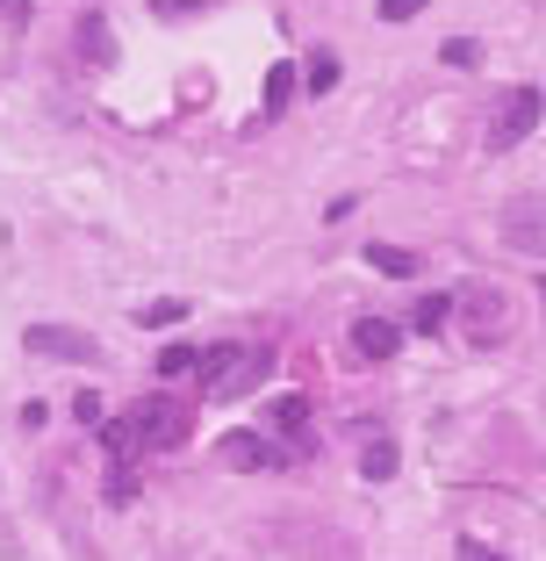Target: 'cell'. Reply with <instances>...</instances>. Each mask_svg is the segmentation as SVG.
<instances>
[{"mask_svg": "<svg viewBox=\"0 0 546 561\" xmlns=\"http://www.w3.org/2000/svg\"><path fill=\"white\" fill-rule=\"evenodd\" d=\"M266 367H274V353H252V346H209L201 353V397L209 403H231V397H245L252 381H266Z\"/></svg>", "mask_w": 546, "mask_h": 561, "instance_id": "1", "label": "cell"}, {"mask_svg": "<svg viewBox=\"0 0 546 561\" xmlns=\"http://www.w3.org/2000/svg\"><path fill=\"white\" fill-rule=\"evenodd\" d=\"M123 432H130L137 454H144V446H181L187 432H195V411H187L181 397H137L130 411H123Z\"/></svg>", "mask_w": 546, "mask_h": 561, "instance_id": "2", "label": "cell"}, {"mask_svg": "<svg viewBox=\"0 0 546 561\" xmlns=\"http://www.w3.org/2000/svg\"><path fill=\"white\" fill-rule=\"evenodd\" d=\"M539 116H546L539 87H511V94H497V108H489V123H481V145L489 151H518L532 130H539Z\"/></svg>", "mask_w": 546, "mask_h": 561, "instance_id": "3", "label": "cell"}, {"mask_svg": "<svg viewBox=\"0 0 546 561\" xmlns=\"http://www.w3.org/2000/svg\"><path fill=\"white\" fill-rule=\"evenodd\" d=\"M22 346L44 353V360H86V367H101V346H94V339H80V331H58V324H30V331H22Z\"/></svg>", "mask_w": 546, "mask_h": 561, "instance_id": "4", "label": "cell"}, {"mask_svg": "<svg viewBox=\"0 0 546 561\" xmlns=\"http://www.w3.org/2000/svg\"><path fill=\"white\" fill-rule=\"evenodd\" d=\"M352 353H360V360H396L403 331L388 324V317H360V324H352Z\"/></svg>", "mask_w": 546, "mask_h": 561, "instance_id": "5", "label": "cell"}, {"mask_svg": "<svg viewBox=\"0 0 546 561\" xmlns=\"http://www.w3.org/2000/svg\"><path fill=\"white\" fill-rule=\"evenodd\" d=\"M223 461H231V468H281L288 454H281V446H266L259 432H231V439H223Z\"/></svg>", "mask_w": 546, "mask_h": 561, "instance_id": "6", "label": "cell"}, {"mask_svg": "<svg viewBox=\"0 0 546 561\" xmlns=\"http://www.w3.org/2000/svg\"><path fill=\"white\" fill-rule=\"evenodd\" d=\"M367 266H374V274H388V280H410V274H425V260H417V252H403V245H367Z\"/></svg>", "mask_w": 546, "mask_h": 561, "instance_id": "7", "label": "cell"}, {"mask_svg": "<svg viewBox=\"0 0 546 561\" xmlns=\"http://www.w3.org/2000/svg\"><path fill=\"white\" fill-rule=\"evenodd\" d=\"M266 417H274V432H288L295 446H316V439H310V397H281Z\"/></svg>", "mask_w": 546, "mask_h": 561, "instance_id": "8", "label": "cell"}, {"mask_svg": "<svg viewBox=\"0 0 546 561\" xmlns=\"http://www.w3.org/2000/svg\"><path fill=\"white\" fill-rule=\"evenodd\" d=\"M396 468H403L396 439H367V446H360V476H367V482H396Z\"/></svg>", "mask_w": 546, "mask_h": 561, "instance_id": "9", "label": "cell"}, {"mask_svg": "<svg viewBox=\"0 0 546 561\" xmlns=\"http://www.w3.org/2000/svg\"><path fill=\"white\" fill-rule=\"evenodd\" d=\"M467 317H475V346H497L511 310H503V296H475V302H467Z\"/></svg>", "mask_w": 546, "mask_h": 561, "instance_id": "10", "label": "cell"}, {"mask_svg": "<svg viewBox=\"0 0 546 561\" xmlns=\"http://www.w3.org/2000/svg\"><path fill=\"white\" fill-rule=\"evenodd\" d=\"M295 80H302V72L288 66V58H281L274 72H266V116H281V108H288V94H295Z\"/></svg>", "mask_w": 546, "mask_h": 561, "instance_id": "11", "label": "cell"}, {"mask_svg": "<svg viewBox=\"0 0 546 561\" xmlns=\"http://www.w3.org/2000/svg\"><path fill=\"white\" fill-rule=\"evenodd\" d=\"M439 58H446L453 72H475L481 66V44H475V36H446V44H439Z\"/></svg>", "mask_w": 546, "mask_h": 561, "instance_id": "12", "label": "cell"}, {"mask_svg": "<svg viewBox=\"0 0 546 561\" xmlns=\"http://www.w3.org/2000/svg\"><path fill=\"white\" fill-rule=\"evenodd\" d=\"M446 317H453V296H417V317H410V324H417V331L431 339V331L446 324Z\"/></svg>", "mask_w": 546, "mask_h": 561, "instance_id": "13", "label": "cell"}, {"mask_svg": "<svg viewBox=\"0 0 546 561\" xmlns=\"http://www.w3.org/2000/svg\"><path fill=\"white\" fill-rule=\"evenodd\" d=\"M302 80H310V94H332V87H338V58H332V50H316Z\"/></svg>", "mask_w": 546, "mask_h": 561, "instance_id": "14", "label": "cell"}, {"mask_svg": "<svg viewBox=\"0 0 546 561\" xmlns=\"http://www.w3.org/2000/svg\"><path fill=\"white\" fill-rule=\"evenodd\" d=\"M181 317H187V302H181V296H166V302H151V310H137V324L159 331V324H181Z\"/></svg>", "mask_w": 546, "mask_h": 561, "instance_id": "15", "label": "cell"}, {"mask_svg": "<svg viewBox=\"0 0 546 561\" xmlns=\"http://www.w3.org/2000/svg\"><path fill=\"white\" fill-rule=\"evenodd\" d=\"M195 367H201L195 346H166V353H159V375H166V381H173V375H195Z\"/></svg>", "mask_w": 546, "mask_h": 561, "instance_id": "16", "label": "cell"}, {"mask_svg": "<svg viewBox=\"0 0 546 561\" xmlns=\"http://www.w3.org/2000/svg\"><path fill=\"white\" fill-rule=\"evenodd\" d=\"M130 496H137V468L116 461V468H108V504H130Z\"/></svg>", "mask_w": 546, "mask_h": 561, "instance_id": "17", "label": "cell"}, {"mask_svg": "<svg viewBox=\"0 0 546 561\" xmlns=\"http://www.w3.org/2000/svg\"><path fill=\"white\" fill-rule=\"evenodd\" d=\"M72 425H94L101 432V397H94V389H80V397H72Z\"/></svg>", "mask_w": 546, "mask_h": 561, "instance_id": "18", "label": "cell"}, {"mask_svg": "<svg viewBox=\"0 0 546 561\" xmlns=\"http://www.w3.org/2000/svg\"><path fill=\"white\" fill-rule=\"evenodd\" d=\"M86 58H94V66H108V58H116V44H108V30H101V22H86Z\"/></svg>", "mask_w": 546, "mask_h": 561, "instance_id": "19", "label": "cell"}, {"mask_svg": "<svg viewBox=\"0 0 546 561\" xmlns=\"http://www.w3.org/2000/svg\"><path fill=\"white\" fill-rule=\"evenodd\" d=\"M410 15H425V0H381V22H410Z\"/></svg>", "mask_w": 546, "mask_h": 561, "instance_id": "20", "label": "cell"}, {"mask_svg": "<svg viewBox=\"0 0 546 561\" xmlns=\"http://www.w3.org/2000/svg\"><path fill=\"white\" fill-rule=\"evenodd\" d=\"M151 8H159V15H166V22H181V15H195L201 0H151Z\"/></svg>", "mask_w": 546, "mask_h": 561, "instance_id": "21", "label": "cell"}, {"mask_svg": "<svg viewBox=\"0 0 546 561\" xmlns=\"http://www.w3.org/2000/svg\"><path fill=\"white\" fill-rule=\"evenodd\" d=\"M0 15H8V22H30V15H36V0H0Z\"/></svg>", "mask_w": 546, "mask_h": 561, "instance_id": "22", "label": "cell"}, {"mask_svg": "<svg viewBox=\"0 0 546 561\" xmlns=\"http://www.w3.org/2000/svg\"><path fill=\"white\" fill-rule=\"evenodd\" d=\"M461 561H503V554H489L481 540H461Z\"/></svg>", "mask_w": 546, "mask_h": 561, "instance_id": "23", "label": "cell"}]
</instances>
